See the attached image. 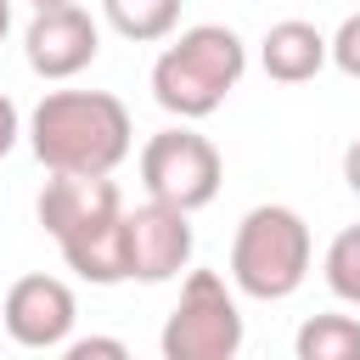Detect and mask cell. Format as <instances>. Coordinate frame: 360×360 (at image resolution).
Masks as SVG:
<instances>
[{"label":"cell","mask_w":360,"mask_h":360,"mask_svg":"<svg viewBox=\"0 0 360 360\" xmlns=\"http://www.w3.org/2000/svg\"><path fill=\"white\" fill-rule=\"evenodd\" d=\"M321 276H326L332 298L360 304V219L332 236V248H326V259H321Z\"/></svg>","instance_id":"cell-14"},{"label":"cell","mask_w":360,"mask_h":360,"mask_svg":"<svg viewBox=\"0 0 360 360\" xmlns=\"http://www.w3.org/2000/svg\"><path fill=\"white\" fill-rule=\"evenodd\" d=\"M56 248H62V264H68L79 281H90V287H118V281H129L124 208H118V214H107V219H96V225H79V231H73V236H62Z\"/></svg>","instance_id":"cell-11"},{"label":"cell","mask_w":360,"mask_h":360,"mask_svg":"<svg viewBox=\"0 0 360 360\" xmlns=\"http://www.w3.org/2000/svg\"><path fill=\"white\" fill-rule=\"evenodd\" d=\"M309 259H315V242H309L304 214L287 202H259L242 214V225L231 236V287L242 298L281 304L304 287Z\"/></svg>","instance_id":"cell-3"},{"label":"cell","mask_w":360,"mask_h":360,"mask_svg":"<svg viewBox=\"0 0 360 360\" xmlns=\"http://www.w3.org/2000/svg\"><path fill=\"white\" fill-rule=\"evenodd\" d=\"M343 180H349V191L360 197V135L349 141V152H343Z\"/></svg>","instance_id":"cell-18"},{"label":"cell","mask_w":360,"mask_h":360,"mask_svg":"<svg viewBox=\"0 0 360 360\" xmlns=\"http://www.w3.org/2000/svg\"><path fill=\"white\" fill-rule=\"evenodd\" d=\"M332 68L349 73V79H360V11L338 22V34H332Z\"/></svg>","instance_id":"cell-15"},{"label":"cell","mask_w":360,"mask_h":360,"mask_svg":"<svg viewBox=\"0 0 360 360\" xmlns=\"http://www.w3.org/2000/svg\"><path fill=\"white\" fill-rule=\"evenodd\" d=\"M28 6H34V11H39V6H62V0H28Z\"/></svg>","instance_id":"cell-20"},{"label":"cell","mask_w":360,"mask_h":360,"mask_svg":"<svg viewBox=\"0 0 360 360\" xmlns=\"http://www.w3.org/2000/svg\"><path fill=\"white\" fill-rule=\"evenodd\" d=\"M248 73V45L236 28L225 22H197V28H180L174 45L158 51L152 62V101L169 112V118H208L225 107V96L242 84Z\"/></svg>","instance_id":"cell-2"},{"label":"cell","mask_w":360,"mask_h":360,"mask_svg":"<svg viewBox=\"0 0 360 360\" xmlns=\"http://www.w3.org/2000/svg\"><path fill=\"white\" fill-rule=\"evenodd\" d=\"M22 135L45 174H112L135 146L129 107L112 90H45Z\"/></svg>","instance_id":"cell-1"},{"label":"cell","mask_w":360,"mask_h":360,"mask_svg":"<svg viewBox=\"0 0 360 360\" xmlns=\"http://www.w3.org/2000/svg\"><path fill=\"white\" fill-rule=\"evenodd\" d=\"M248 326L236 309V292L225 287V276L214 270H191L180 281V304L163 321V360H236Z\"/></svg>","instance_id":"cell-4"},{"label":"cell","mask_w":360,"mask_h":360,"mask_svg":"<svg viewBox=\"0 0 360 360\" xmlns=\"http://www.w3.org/2000/svg\"><path fill=\"white\" fill-rule=\"evenodd\" d=\"M22 56L39 79L62 84V79H79L96 56H101V22L79 6V0H62V6H39L22 28Z\"/></svg>","instance_id":"cell-6"},{"label":"cell","mask_w":360,"mask_h":360,"mask_svg":"<svg viewBox=\"0 0 360 360\" xmlns=\"http://www.w3.org/2000/svg\"><path fill=\"white\" fill-rule=\"evenodd\" d=\"M73 321H79V298L62 276H17L6 287V304H0V326L17 349H34V354H51L73 338Z\"/></svg>","instance_id":"cell-7"},{"label":"cell","mask_w":360,"mask_h":360,"mask_svg":"<svg viewBox=\"0 0 360 360\" xmlns=\"http://www.w3.org/2000/svg\"><path fill=\"white\" fill-rule=\"evenodd\" d=\"M326 62H332V39L315 22H304V17H281L259 39V68L276 84H309Z\"/></svg>","instance_id":"cell-10"},{"label":"cell","mask_w":360,"mask_h":360,"mask_svg":"<svg viewBox=\"0 0 360 360\" xmlns=\"http://www.w3.org/2000/svg\"><path fill=\"white\" fill-rule=\"evenodd\" d=\"M219 180H225L219 146H214L208 135L186 129V118L169 124V129H158V135L141 146V186H146V197H158V202H174V208L197 214V208H208V202L219 197Z\"/></svg>","instance_id":"cell-5"},{"label":"cell","mask_w":360,"mask_h":360,"mask_svg":"<svg viewBox=\"0 0 360 360\" xmlns=\"http://www.w3.org/2000/svg\"><path fill=\"white\" fill-rule=\"evenodd\" d=\"M62 354H68V360H90V354H101V360H124L129 349H124L118 338H68Z\"/></svg>","instance_id":"cell-16"},{"label":"cell","mask_w":360,"mask_h":360,"mask_svg":"<svg viewBox=\"0 0 360 360\" xmlns=\"http://www.w3.org/2000/svg\"><path fill=\"white\" fill-rule=\"evenodd\" d=\"M118 208H124V197H118L112 174H51L39 202H34V214H39L51 242H62L79 225H96V219H107Z\"/></svg>","instance_id":"cell-9"},{"label":"cell","mask_w":360,"mask_h":360,"mask_svg":"<svg viewBox=\"0 0 360 360\" xmlns=\"http://www.w3.org/2000/svg\"><path fill=\"white\" fill-rule=\"evenodd\" d=\"M298 360H360V321L354 315H309L292 338Z\"/></svg>","instance_id":"cell-13"},{"label":"cell","mask_w":360,"mask_h":360,"mask_svg":"<svg viewBox=\"0 0 360 360\" xmlns=\"http://www.w3.org/2000/svg\"><path fill=\"white\" fill-rule=\"evenodd\" d=\"M101 17L129 45H158L180 28V0H101Z\"/></svg>","instance_id":"cell-12"},{"label":"cell","mask_w":360,"mask_h":360,"mask_svg":"<svg viewBox=\"0 0 360 360\" xmlns=\"http://www.w3.org/2000/svg\"><path fill=\"white\" fill-rule=\"evenodd\" d=\"M17 141H22V112H17V101L0 90V158H11Z\"/></svg>","instance_id":"cell-17"},{"label":"cell","mask_w":360,"mask_h":360,"mask_svg":"<svg viewBox=\"0 0 360 360\" xmlns=\"http://www.w3.org/2000/svg\"><path fill=\"white\" fill-rule=\"evenodd\" d=\"M124 242H129V281H146V287L174 281L191 264V248H197L191 214L174 208V202H158V197L124 208Z\"/></svg>","instance_id":"cell-8"},{"label":"cell","mask_w":360,"mask_h":360,"mask_svg":"<svg viewBox=\"0 0 360 360\" xmlns=\"http://www.w3.org/2000/svg\"><path fill=\"white\" fill-rule=\"evenodd\" d=\"M11 34V0H0V39Z\"/></svg>","instance_id":"cell-19"}]
</instances>
